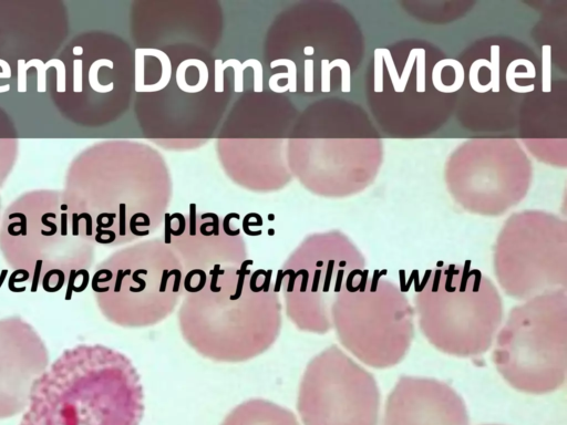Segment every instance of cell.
I'll list each match as a JSON object with an SVG mask.
<instances>
[{"mask_svg":"<svg viewBox=\"0 0 567 425\" xmlns=\"http://www.w3.org/2000/svg\"><path fill=\"white\" fill-rule=\"evenodd\" d=\"M220 425H299L295 413L266 398H248L236 405Z\"/></svg>","mask_w":567,"mask_h":425,"instance_id":"12","label":"cell"},{"mask_svg":"<svg viewBox=\"0 0 567 425\" xmlns=\"http://www.w3.org/2000/svg\"><path fill=\"white\" fill-rule=\"evenodd\" d=\"M239 268L213 273L196 291L184 292L177 310L182 339L215 363L248 362L267 352L282 326V302L272 271Z\"/></svg>","mask_w":567,"mask_h":425,"instance_id":"1","label":"cell"},{"mask_svg":"<svg viewBox=\"0 0 567 425\" xmlns=\"http://www.w3.org/2000/svg\"><path fill=\"white\" fill-rule=\"evenodd\" d=\"M312 51H313V50H312V48H311V46H307V48H305V50H303L305 54H312Z\"/></svg>","mask_w":567,"mask_h":425,"instance_id":"23","label":"cell"},{"mask_svg":"<svg viewBox=\"0 0 567 425\" xmlns=\"http://www.w3.org/2000/svg\"><path fill=\"white\" fill-rule=\"evenodd\" d=\"M461 395L447 383L403 375L388 395L381 425H468Z\"/></svg>","mask_w":567,"mask_h":425,"instance_id":"11","label":"cell"},{"mask_svg":"<svg viewBox=\"0 0 567 425\" xmlns=\"http://www.w3.org/2000/svg\"><path fill=\"white\" fill-rule=\"evenodd\" d=\"M305 91L306 92L313 91V61L312 60L305 61Z\"/></svg>","mask_w":567,"mask_h":425,"instance_id":"20","label":"cell"},{"mask_svg":"<svg viewBox=\"0 0 567 425\" xmlns=\"http://www.w3.org/2000/svg\"><path fill=\"white\" fill-rule=\"evenodd\" d=\"M50 365L48 346L20 315L0 319V419L23 413L34 381Z\"/></svg>","mask_w":567,"mask_h":425,"instance_id":"10","label":"cell"},{"mask_svg":"<svg viewBox=\"0 0 567 425\" xmlns=\"http://www.w3.org/2000/svg\"><path fill=\"white\" fill-rule=\"evenodd\" d=\"M565 229L543 215L515 217L501 235L494 271L502 290L516 300L566 290Z\"/></svg>","mask_w":567,"mask_h":425,"instance_id":"9","label":"cell"},{"mask_svg":"<svg viewBox=\"0 0 567 425\" xmlns=\"http://www.w3.org/2000/svg\"><path fill=\"white\" fill-rule=\"evenodd\" d=\"M280 79H288V73H276L274 75H271L268 80V85H269V89L276 93H284L286 91H288L287 86H280L278 84V81Z\"/></svg>","mask_w":567,"mask_h":425,"instance_id":"21","label":"cell"},{"mask_svg":"<svg viewBox=\"0 0 567 425\" xmlns=\"http://www.w3.org/2000/svg\"><path fill=\"white\" fill-rule=\"evenodd\" d=\"M184 272L172 248L151 242L126 248L99 263L90 284L104 319L123 329L166 320L179 304Z\"/></svg>","mask_w":567,"mask_h":425,"instance_id":"4","label":"cell"},{"mask_svg":"<svg viewBox=\"0 0 567 425\" xmlns=\"http://www.w3.org/2000/svg\"><path fill=\"white\" fill-rule=\"evenodd\" d=\"M278 65L287 68L288 83L286 84L289 92L293 93L297 91V66L290 59H278L270 63V68L275 69Z\"/></svg>","mask_w":567,"mask_h":425,"instance_id":"16","label":"cell"},{"mask_svg":"<svg viewBox=\"0 0 567 425\" xmlns=\"http://www.w3.org/2000/svg\"><path fill=\"white\" fill-rule=\"evenodd\" d=\"M233 68L234 69V91L235 92H243L244 91V76H243V63L239 62L237 59H228L225 62H223V68Z\"/></svg>","mask_w":567,"mask_h":425,"instance_id":"17","label":"cell"},{"mask_svg":"<svg viewBox=\"0 0 567 425\" xmlns=\"http://www.w3.org/2000/svg\"><path fill=\"white\" fill-rule=\"evenodd\" d=\"M297 411L303 425H378L379 386L368 370L332 344L307 363Z\"/></svg>","mask_w":567,"mask_h":425,"instance_id":"8","label":"cell"},{"mask_svg":"<svg viewBox=\"0 0 567 425\" xmlns=\"http://www.w3.org/2000/svg\"><path fill=\"white\" fill-rule=\"evenodd\" d=\"M364 269L362 255L340 235L320 236L297 249L278 270L287 318L297 330L326 334L332 329L331 305L347 280Z\"/></svg>","mask_w":567,"mask_h":425,"instance_id":"7","label":"cell"},{"mask_svg":"<svg viewBox=\"0 0 567 425\" xmlns=\"http://www.w3.org/2000/svg\"><path fill=\"white\" fill-rule=\"evenodd\" d=\"M209 79L207 65L198 59H187L181 62L176 70L177 86L186 93L203 91Z\"/></svg>","mask_w":567,"mask_h":425,"instance_id":"14","label":"cell"},{"mask_svg":"<svg viewBox=\"0 0 567 425\" xmlns=\"http://www.w3.org/2000/svg\"><path fill=\"white\" fill-rule=\"evenodd\" d=\"M331 323L341 345L374 369L399 364L414 336V310L406 294L378 271L364 269L337 293Z\"/></svg>","mask_w":567,"mask_h":425,"instance_id":"5","label":"cell"},{"mask_svg":"<svg viewBox=\"0 0 567 425\" xmlns=\"http://www.w3.org/2000/svg\"><path fill=\"white\" fill-rule=\"evenodd\" d=\"M248 66L252 68L254 70V91L257 93L262 92L264 69L261 62L256 59H248L243 63V69L245 70Z\"/></svg>","mask_w":567,"mask_h":425,"instance_id":"18","label":"cell"},{"mask_svg":"<svg viewBox=\"0 0 567 425\" xmlns=\"http://www.w3.org/2000/svg\"><path fill=\"white\" fill-rule=\"evenodd\" d=\"M215 68V92L220 93L224 91V68L223 61L216 59L214 62Z\"/></svg>","mask_w":567,"mask_h":425,"instance_id":"19","label":"cell"},{"mask_svg":"<svg viewBox=\"0 0 567 425\" xmlns=\"http://www.w3.org/2000/svg\"><path fill=\"white\" fill-rule=\"evenodd\" d=\"M172 76L168 55L154 48L135 50V91L157 92L167 86Z\"/></svg>","mask_w":567,"mask_h":425,"instance_id":"13","label":"cell"},{"mask_svg":"<svg viewBox=\"0 0 567 425\" xmlns=\"http://www.w3.org/2000/svg\"><path fill=\"white\" fill-rule=\"evenodd\" d=\"M329 62L327 60L321 61V91L328 92L330 90L329 85Z\"/></svg>","mask_w":567,"mask_h":425,"instance_id":"22","label":"cell"},{"mask_svg":"<svg viewBox=\"0 0 567 425\" xmlns=\"http://www.w3.org/2000/svg\"><path fill=\"white\" fill-rule=\"evenodd\" d=\"M489 425H494V424H489Z\"/></svg>","mask_w":567,"mask_h":425,"instance_id":"24","label":"cell"},{"mask_svg":"<svg viewBox=\"0 0 567 425\" xmlns=\"http://www.w3.org/2000/svg\"><path fill=\"white\" fill-rule=\"evenodd\" d=\"M414 302L425 339L457 357L484 354L503 320V301L494 282L470 267L451 265L429 271Z\"/></svg>","mask_w":567,"mask_h":425,"instance_id":"3","label":"cell"},{"mask_svg":"<svg viewBox=\"0 0 567 425\" xmlns=\"http://www.w3.org/2000/svg\"><path fill=\"white\" fill-rule=\"evenodd\" d=\"M141 376L124 353L103 344L65 349L34 381L19 425H140Z\"/></svg>","mask_w":567,"mask_h":425,"instance_id":"2","label":"cell"},{"mask_svg":"<svg viewBox=\"0 0 567 425\" xmlns=\"http://www.w3.org/2000/svg\"><path fill=\"white\" fill-rule=\"evenodd\" d=\"M502 377L515 390L547 394L567 374V293L556 290L513 307L492 354Z\"/></svg>","mask_w":567,"mask_h":425,"instance_id":"6","label":"cell"},{"mask_svg":"<svg viewBox=\"0 0 567 425\" xmlns=\"http://www.w3.org/2000/svg\"><path fill=\"white\" fill-rule=\"evenodd\" d=\"M103 65H106L112 69L113 62L105 59L95 61L90 69V84L94 91L105 93L112 91L113 83H110L109 85H101L97 82V70Z\"/></svg>","mask_w":567,"mask_h":425,"instance_id":"15","label":"cell"}]
</instances>
